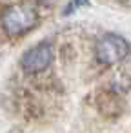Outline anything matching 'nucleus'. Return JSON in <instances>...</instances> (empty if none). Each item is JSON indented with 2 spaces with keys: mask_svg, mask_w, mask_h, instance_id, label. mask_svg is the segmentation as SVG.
Wrapping results in <instances>:
<instances>
[{
  "mask_svg": "<svg viewBox=\"0 0 131 133\" xmlns=\"http://www.w3.org/2000/svg\"><path fill=\"white\" fill-rule=\"evenodd\" d=\"M2 29L9 37H20L27 31H31L38 24V15L33 8L24 4H13L8 6L0 15Z\"/></svg>",
  "mask_w": 131,
  "mask_h": 133,
  "instance_id": "1",
  "label": "nucleus"
},
{
  "mask_svg": "<svg viewBox=\"0 0 131 133\" xmlns=\"http://www.w3.org/2000/svg\"><path fill=\"white\" fill-rule=\"evenodd\" d=\"M129 55V42L115 33L104 35L95 46V57L106 66H115Z\"/></svg>",
  "mask_w": 131,
  "mask_h": 133,
  "instance_id": "2",
  "label": "nucleus"
},
{
  "mask_svg": "<svg viewBox=\"0 0 131 133\" xmlns=\"http://www.w3.org/2000/svg\"><path fill=\"white\" fill-rule=\"evenodd\" d=\"M51 62H53V49L49 44H37L29 48L20 58V66L26 73H42L44 69L49 68Z\"/></svg>",
  "mask_w": 131,
  "mask_h": 133,
  "instance_id": "3",
  "label": "nucleus"
},
{
  "mask_svg": "<svg viewBox=\"0 0 131 133\" xmlns=\"http://www.w3.org/2000/svg\"><path fill=\"white\" fill-rule=\"evenodd\" d=\"M40 2H44V4H49V6H51V4H57L58 0H40Z\"/></svg>",
  "mask_w": 131,
  "mask_h": 133,
  "instance_id": "4",
  "label": "nucleus"
},
{
  "mask_svg": "<svg viewBox=\"0 0 131 133\" xmlns=\"http://www.w3.org/2000/svg\"><path fill=\"white\" fill-rule=\"evenodd\" d=\"M75 4H78V6H84V4H89L87 0H75Z\"/></svg>",
  "mask_w": 131,
  "mask_h": 133,
  "instance_id": "5",
  "label": "nucleus"
}]
</instances>
